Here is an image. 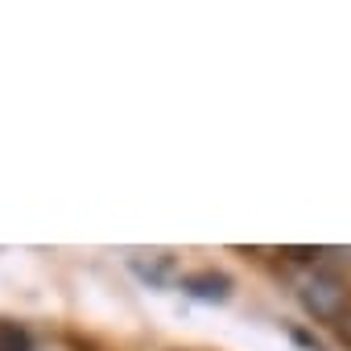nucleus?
<instances>
[{"label": "nucleus", "instance_id": "nucleus-1", "mask_svg": "<svg viewBox=\"0 0 351 351\" xmlns=\"http://www.w3.org/2000/svg\"><path fill=\"white\" fill-rule=\"evenodd\" d=\"M310 261L293 273V289H298V302L322 318V322H339L347 310H351V289H347V277L335 269L330 252H306Z\"/></svg>", "mask_w": 351, "mask_h": 351}, {"label": "nucleus", "instance_id": "nucleus-2", "mask_svg": "<svg viewBox=\"0 0 351 351\" xmlns=\"http://www.w3.org/2000/svg\"><path fill=\"white\" fill-rule=\"evenodd\" d=\"M178 285H182V293H191V298H199V302H228V298H232V277H228V273H215V269L186 273Z\"/></svg>", "mask_w": 351, "mask_h": 351}, {"label": "nucleus", "instance_id": "nucleus-3", "mask_svg": "<svg viewBox=\"0 0 351 351\" xmlns=\"http://www.w3.org/2000/svg\"><path fill=\"white\" fill-rule=\"evenodd\" d=\"M0 351H34V343H29V335L17 322L0 318Z\"/></svg>", "mask_w": 351, "mask_h": 351}, {"label": "nucleus", "instance_id": "nucleus-4", "mask_svg": "<svg viewBox=\"0 0 351 351\" xmlns=\"http://www.w3.org/2000/svg\"><path fill=\"white\" fill-rule=\"evenodd\" d=\"M335 330L343 335V343H351V310H347V314H343V318L335 322Z\"/></svg>", "mask_w": 351, "mask_h": 351}]
</instances>
